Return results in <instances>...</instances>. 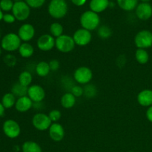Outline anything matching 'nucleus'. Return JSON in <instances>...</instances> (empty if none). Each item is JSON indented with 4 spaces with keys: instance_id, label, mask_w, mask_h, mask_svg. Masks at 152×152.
<instances>
[{
    "instance_id": "obj_1",
    "label": "nucleus",
    "mask_w": 152,
    "mask_h": 152,
    "mask_svg": "<svg viewBox=\"0 0 152 152\" xmlns=\"http://www.w3.org/2000/svg\"><path fill=\"white\" fill-rule=\"evenodd\" d=\"M80 24L84 29L89 31H94L99 27L100 18L98 13L92 10H87L80 16Z\"/></svg>"
},
{
    "instance_id": "obj_2",
    "label": "nucleus",
    "mask_w": 152,
    "mask_h": 152,
    "mask_svg": "<svg viewBox=\"0 0 152 152\" xmlns=\"http://www.w3.org/2000/svg\"><path fill=\"white\" fill-rule=\"evenodd\" d=\"M68 4L65 0H51L48 5V13L54 19H62L68 13Z\"/></svg>"
},
{
    "instance_id": "obj_3",
    "label": "nucleus",
    "mask_w": 152,
    "mask_h": 152,
    "mask_svg": "<svg viewBox=\"0 0 152 152\" xmlns=\"http://www.w3.org/2000/svg\"><path fill=\"white\" fill-rule=\"evenodd\" d=\"M21 42L22 40L20 39L18 34L14 33H9L3 37L1 41V48L6 51H15L19 50L22 44Z\"/></svg>"
},
{
    "instance_id": "obj_4",
    "label": "nucleus",
    "mask_w": 152,
    "mask_h": 152,
    "mask_svg": "<svg viewBox=\"0 0 152 152\" xmlns=\"http://www.w3.org/2000/svg\"><path fill=\"white\" fill-rule=\"evenodd\" d=\"M75 45L76 44L73 37L66 34L60 36L56 38L55 41V47L62 53H69L72 51L75 48Z\"/></svg>"
},
{
    "instance_id": "obj_5",
    "label": "nucleus",
    "mask_w": 152,
    "mask_h": 152,
    "mask_svg": "<svg viewBox=\"0 0 152 152\" xmlns=\"http://www.w3.org/2000/svg\"><path fill=\"white\" fill-rule=\"evenodd\" d=\"M13 15L19 21H25L29 17L31 9L26 2L22 1H16L12 9Z\"/></svg>"
},
{
    "instance_id": "obj_6",
    "label": "nucleus",
    "mask_w": 152,
    "mask_h": 152,
    "mask_svg": "<svg viewBox=\"0 0 152 152\" xmlns=\"http://www.w3.org/2000/svg\"><path fill=\"white\" fill-rule=\"evenodd\" d=\"M134 43L137 48L146 49L152 46V33L148 30H142L136 34Z\"/></svg>"
},
{
    "instance_id": "obj_7",
    "label": "nucleus",
    "mask_w": 152,
    "mask_h": 152,
    "mask_svg": "<svg viewBox=\"0 0 152 152\" xmlns=\"http://www.w3.org/2000/svg\"><path fill=\"white\" fill-rule=\"evenodd\" d=\"M52 123H53L49 118L48 115L43 113H37L32 119V124L34 127L41 132H45L49 129Z\"/></svg>"
},
{
    "instance_id": "obj_8",
    "label": "nucleus",
    "mask_w": 152,
    "mask_h": 152,
    "mask_svg": "<svg viewBox=\"0 0 152 152\" xmlns=\"http://www.w3.org/2000/svg\"><path fill=\"white\" fill-rule=\"evenodd\" d=\"M2 130L5 136L10 139L18 137L21 133V128L19 123L13 120H7L3 123Z\"/></svg>"
},
{
    "instance_id": "obj_9",
    "label": "nucleus",
    "mask_w": 152,
    "mask_h": 152,
    "mask_svg": "<svg viewBox=\"0 0 152 152\" xmlns=\"http://www.w3.org/2000/svg\"><path fill=\"white\" fill-rule=\"evenodd\" d=\"M93 77L92 71L88 67H80L74 74V78L77 83L80 85H87L90 83Z\"/></svg>"
},
{
    "instance_id": "obj_10",
    "label": "nucleus",
    "mask_w": 152,
    "mask_h": 152,
    "mask_svg": "<svg viewBox=\"0 0 152 152\" xmlns=\"http://www.w3.org/2000/svg\"><path fill=\"white\" fill-rule=\"evenodd\" d=\"M73 39L77 45L86 46L91 41L92 35L91 31L82 28L75 31L73 36Z\"/></svg>"
},
{
    "instance_id": "obj_11",
    "label": "nucleus",
    "mask_w": 152,
    "mask_h": 152,
    "mask_svg": "<svg viewBox=\"0 0 152 152\" xmlns=\"http://www.w3.org/2000/svg\"><path fill=\"white\" fill-rule=\"evenodd\" d=\"M55 41L54 37L50 34H43L37 39V47L42 51H49L55 46Z\"/></svg>"
},
{
    "instance_id": "obj_12",
    "label": "nucleus",
    "mask_w": 152,
    "mask_h": 152,
    "mask_svg": "<svg viewBox=\"0 0 152 152\" xmlns=\"http://www.w3.org/2000/svg\"><path fill=\"white\" fill-rule=\"evenodd\" d=\"M28 96L35 103L41 102L45 97V91L42 86L33 85L28 87Z\"/></svg>"
},
{
    "instance_id": "obj_13",
    "label": "nucleus",
    "mask_w": 152,
    "mask_h": 152,
    "mask_svg": "<svg viewBox=\"0 0 152 152\" xmlns=\"http://www.w3.org/2000/svg\"><path fill=\"white\" fill-rule=\"evenodd\" d=\"M35 35V28L29 23L23 24L18 31V36L24 42H28L32 39Z\"/></svg>"
},
{
    "instance_id": "obj_14",
    "label": "nucleus",
    "mask_w": 152,
    "mask_h": 152,
    "mask_svg": "<svg viewBox=\"0 0 152 152\" xmlns=\"http://www.w3.org/2000/svg\"><path fill=\"white\" fill-rule=\"evenodd\" d=\"M136 15L140 20H148L152 16V6L148 2H142L136 7Z\"/></svg>"
},
{
    "instance_id": "obj_15",
    "label": "nucleus",
    "mask_w": 152,
    "mask_h": 152,
    "mask_svg": "<svg viewBox=\"0 0 152 152\" xmlns=\"http://www.w3.org/2000/svg\"><path fill=\"white\" fill-rule=\"evenodd\" d=\"M48 130L50 139L55 142H60L65 137V130L63 126L59 123H52Z\"/></svg>"
},
{
    "instance_id": "obj_16",
    "label": "nucleus",
    "mask_w": 152,
    "mask_h": 152,
    "mask_svg": "<svg viewBox=\"0 0 152 152\" xmlns=\"http://www.w3.org/2000/svg\"><path fill=\"white\" fill-rule=\"evenodd\" d=\"M33 101L28 96H22L18 98L15 104V108L19 112L24 113L29 111L33 107Z\"/></svg>"
},
{
    "instance_id": "obj_17",
    "label": "nucleus",
    "mask_w": 152,
    "mask_h": 152,
    "mask_svg": "<svg viewBox=\"0 0 152 152\" xmlns=\"http://www.w3.org/2000/svg\"><path fill=\"white\" fill-rule=\"evenodd\" d=\"M137 102L144 107H150L152 105V91L145 89L140 92L137 95Z\"/></svg>"
},
{
    "instance_id": "obj_18",
    "label": "nucleus",
    "mask_w": 152,
    "mask_h": 152,
    "mask_svg": "<svg viewBox=\"0 0 152 152\" xmlns=\"http://www.w3.org/2000/svg\"><path fill=\"white\" fill-rule=\"evenodd\" d=\"M109 0H91L90 1L91 10L96 13H102L109 7Z\"/></svg>"
},
{
    "instance_id": "obj_19",
    "label": "nucleus",
    "mask_w": 152,
    "mask_h": 152,
    "mask_svg": "<svg viewBox=\"0 0 152 152\" xmlns=\"http://www.w3.org/2000/svg\"><path fill=\"white\" fill-rule=\"evenodd\" d=\"M61 105L63 108L69 109V108H73L76 104V97L71 93H65V94L62 95L61 97Z\"/></svg>"
},
{
    "instance_id": "obj_20",
    "label": "nucleus",
    "mask_w": 152,
    "mask_h": 152,
    "mask_svg": "<svg viewBox=\"0 0 152 152\" xmlns=\"http://www.w3.org/2000/svg\"><path fill=\"white\" fill-rule=\"evenodd\" d=\"M118 6L126 11H131L136 9L138 0H117Z\"/></svg>"
},
{
    "instance_id": "obj_21",
    "label": "nucleus",
    "mask_w": 152,
    "mask_h": 152,
    "mask_svg": "<svg viewBox=\"0 0 152 152\" xmlns=\"http://www.w3.org/2000/svg\"><path fill=\"white\" fill-rule=\"evenodd\" d=\"M19 53L23 58H29L34 54V48L32 45L28 42H23L21 44L19 48Z\"/></svg>"
},
{
    "instance_id": "obj_22",
    "label": "nucleus",
    "mask_w": 152,
    "mask_h": 152,
    "mask_svg": "<svg viewBox=\"0 0 152 152\" xmlns=\"http://www.w3.org/2000/svg\"><path fill=\"white\" fill-rule=\"evenodd\" d=\"M28 87L22 86L20 83H14L11 88V93L14 95L15 96L18 97H22V96H28Z\"/></svg>"
},
{
    "instance_id": "obj_23",
    "label": "nucleus",
    "mask_w": 152,
    "mask_h": 152,
    "mask_svg": "<svg viewBox=\"0 0 152 152\" xmlns=\"http://www.w3.org/2000/svg\"><path fill=\"white\" fill-rule=\"evenodd\" d=\"M50 71L49 63L42 61L39 62L37 65H36V73L38 76L41 77H45L48 75V74Z\"/></svg>"
},
{
    "instance_id": "obj_24",
    "label": "nucleus",
    "mask_w": 152,
    "mask_h": 152,
    "mask_svg": "<svg viewBox=\"0 0 152 152\" xmlns=\"http://www.w3.org/2000/svg\"><path fill=\"white\" fill-rule=\"evenodd\" d=\"M16 99V96L10 92V93H6L4 94L1 99V104L4 108H11L12 107L15 106Z\"/></svg>"
},
{
    "instance_id": "obj_25",
    "label": "nucleus",
    "mask_w": 152,
    "mask_h": 152,
    "mask_svg": "<svg viewBox=\"0 0 152 152\" xmlns=\"http://www.w3.org/2000/svg\"><path fill=\"white\" fill-rule=\"evenodd\" d=\"M22 152H42L40 145L34 141H26L22 145Z\"/></svg>"
},
{
    "instance_id": "obj_26",
    "label": "nucleus",
    "mask_w": 152,
    "mask_h": 152,
    "mask_svg": "<svg viewBox=\"0 0 152 152\" xmlns=\"http://www.w3.org/2000/svg\"><path fill=\"white\" fill-rule=\"evenodd\" d=\"M135 58L140 64L145 65L149 60V55L145 49L137 48V50L135 52Z\"/></svg>"
},
{
    "instance_id": "obj_27",
    "label": "nucleus",
    "mask_w": 152,
    "mask_h": 152,
    "mask_svg": "<svg viewBox=\"0 0 152 152\" xmlns=\"http://www.w3.org/2000/svg\"><path fill=\"white\" fill-rule=\"evenodd\" d=\"M33 77L29 71H22L19 76V83L25 87H28L31 84Z\"/></svg>"
},
{
    "instance_id": "obj_28",
    "label": "nucleus",
    "mask_w": 152,
    "mask_h": 152,
    "mask_svg": "<svg viewBox=\"0 0 152 152\" xmlns=\"http://www.w3.org/2000/svg\"><path fill=\"white\" fill-rule=\"evenodd\" d=\"M50 35L53 37L58 38L60 36L63 35V27L58 22L52 23L50 26Z\"/></svg>"
},
{
    "instance_id": "obj_29",
    "label": "nucleus",
    "mask_w": 152,
    "mask_h": 152,
    "mask_svg": "<svg viewBox=\"0 0 152 152\" xmlns=\"http://www.w3.org/2000/svg\"><path fill=\"white\" fill-rule=\"evenodd\" d=\"M97 34L99 37L102 39H108L112 35V31L111 28L107 25H102L98 28Z\"/></svg>"
},
{
    "instance_id": "obj_30",
    "label": "nucleus",
    "mask_w": 152,
    "mask_h": 152,
    "mask_svg": "<svg viewBox=\"0 0 152 152\" xmlns=\"http://www.w3.org/2000/svg\"><path fill=\"white\" fill-rule=\"evenodd\" d=\"M84 94H83L88 98H92L96 94V88L93 85H86V87L83 88Z\"/></svg>"
},
{
    "instance_id": "obj_31",
    "label": "nucleus",
    "mask_w": 152,
    "mask_h": 152,
    "mask_svg": "<svg viewBox=\"0 0 152 152\" xmlns=\"http://www.w3.org/2000/svg\"><path fill=\"white\" fill-rule=\"evenodd\" d=\"M13 4H14L12 0H1L0 1V8L4 11H9L13 9Z\"/></svg>"
},
{
    "instance_id": "obj_32",
    "label": "nucleus",
    "mask_w": 152,
    "mask_h": 152,
    "mask_svg": "<svg viewBox=\"0 0 152 152\" xmlns=\"http://www.w3.org/2000/svg\"><path fill=\"white\" fill-rule=\"evenodd\" d=\"M48 117L50 119L52 123H57V122L61 119L62 114H61V112L59 110H52V111H50V113L48 114Z\"/></svg>"
},
{
    "instance_id": "obj_33",
    "label": "nucleus",
    "mask_w": 152,
    "mask_h": 152,
    "mask_svg": "<svg viewBox=\"0 0 152 152\" xmlns=\"http://www.w3.org/2000/svg\"><path fill=\"white\" fill-rule=\"evenodd\" d=\"M25 2L32 8H39L45 2V0H25Z\"/></svg>"
},
{
    "instance_id": "obj_34",
    "label": "nucleus",
    "mask_w": 152,
    "mask_h": 152,
    "mask_svg": "<svg viewBox=\"0 0 152 152\" xmlns=\"http://www.w3.org/2000/svg\"><path fill=\"white\" fill-rule=\"evenodd\" d=\"M71 93L77 97H80L81 96H83V94H84V90H83V88H82L80 86H74L71 88Z\"/></svg>"
},
{
    "instance_id": "obj_35",
    "label": "nucleus",
    "mask_w": 152,
    "mask_h": 152,
    "mask_svg": "<svg viewBox=\"0 0 152 152\" xmlns=\"http://www.w3.org/2000/svg\"><path fill=\"white\" fill-rule=\"evenodd\" d=\"M3 20H4V22H5L6 23L11 24L15 22L16 18H15V16H13V14L6 13V14H4V16H3Z\"/></svg>"
},
{
    "instance_id": "obj_36",
    "label": "nucleus",
    "mask_w": 152,
    "mask_h": 152,
    "mask_svg": "<svg viewBox=\"0 0 152 152\" xmlns=\"http://www.w3.org/2000/svg\"><path fill=\"white\" fill-rule=\"evenodd\" d=\"M4 62H6L7 65L13 66V65H15V63H16V58L12 55H7L4 57Z\"/></svg>"
},
{
    "instance_id": "obj_37",
    "label": "nucleus",
    "mask_w": 152,
    "mask_h": 152,
    "mask_svg": "<svg viewBox=\"0 0 152 152\" xmlns=\"http://www.w3.org/2000/svg\"><path fill=\"white\" fill-rule=\"evenodd\" d=\"M49 66H50V71H56L59 68V62L56 59H53L49 62Z\"/></svg>"
},
{
    "instance_id": "obj_38",
    "label": "nucleus",
    "mask_w": 152,
    "mask_h": 152,
    "mask_svg": "<svg viewBox=\"0 0 152 152\" xmlns=\"http://www.w3.org/2000/svg\"><path fill=\"white\" fill-rule=\"evenodd\" d=\"M146 118L148 119V121H150L151 123H152V105L151 106L148 107V108L147 109L146 111Z\"/></svg>"
},
{
    "instance_id": "obj_39",
    "label": "nucleus",
    "mask_w": 152,
    "mask_h": 152,
    "mask_svg": "<svg viewBox=\"0 0 152 152\" xmlns=\"http://www.w3.org/2000/svg\"><path fill=\"white\" fill-rule=\"evenodd\" d=\"M71 2H72L74 5L80 7V6H83L86 4V0H71Z\"/></svg>"
},
{
    "instance_id": "obj_40",
    "label": "nucleus",
    "mask_w": 152,
    "mask_h": 152,
    "mask_svg": "<svg viewBox=\"0 0 152 152\" xmlns=\"http://www.w3.org/2000/svg\"><path fill=\"white\" fill-rule=\"evenodd\" d=\"M4 107L3 106V105L1 104V102H0V117H1V116L4 114Z\"/></svg>"
},
{
    "instance_id": "obj_41",
    "label": "nucleus",
    "mask_w": 152,
    "mask_h": 152,
    "mask_svg": "<svg viewBox=\"0 0 152 152\" xmlns=\"http://www.w3.org/2000/svg\"><path fill=\"white\" fill-rule=\"evenodd\" d=\"M3 16H4V14H3L2 13V10L0 8V21H1V19H3Z\"/></svg>"
},
{
    "instance_id": "obj_42",
    "label": "nucleus",
    "mask_w": 152,
    "mask_h": 152,
    "mask_svg": "<svg viewBox=\"0 0 152 152\" xmlns=\"http://www.w3.org/2000/svg\"><path fill=\"white\" fill-rule=\"evenodd\" d=\"M141 1H142V2H148V1H150V0H140Z\"/></svg>"
},
{
    "instance_id": "obj_43",
    "label": "nucleus",
    "mask_w": 152,
    "mask_h": 152,
    "mask_svg": "<svg viewBox=\"0 0 152 152\" xmlns=\"http://www.w3.org/2000/svg\"><path fill=\"white\" fill-rule=\"evenodd\" d=\"M1 49H2V48H1L0 47V55L1 54Z\"/></svg>"
},
{
    "instance_id": "obj_44",
    "label": "nucleus",
    "mask_w": 152,
    "mask_h": 152,
    "mask_svg": "<svg viewBox=\"0 0 152 152\" xmlns=\"http://www.w3.org/2000/svg\"><path fill=\"white\" fill-rule=\"evenodd\" d=\"M16 1H22V0H15Z\"/></svg>"
},
{
    "instance_id": "obj_45",
    "label": "nucleus",
    "mask_w": 152,
    "mask_h": 152,
    "mask_svg": "<svg viewBox=\"0 0 152 152\" xmlns=\"http://www.w3.org/2000/svg\"><path fill=\"white\" fill-rule=\"evenodd\" d=\"M88 152H94V151H88Z\"/></svg>"
},
{
    "instance_id": "obj_46",
    "label": "nucleus",
    "mask_w": 152,
    "mask_h": 152,
    "mask_svg": "<svg viewBox=\"0 0 152 152\" xmlns=\"http://www.w3.org/2000/svg\"><path fill=\"white\" fill-rule=\"evenodd\" d=\"M129 152H134V151H129Z\"/></svg>"
}]
</instances>
